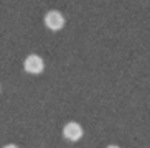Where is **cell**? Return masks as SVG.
<instances>
[{
    "label": "cell",
    "instance_id": "1",
    "mask_svg": "<svg viewBox=\"0 0 150 148\" xmlns=\"http://www.w3.org/2000/svg\"><path fill=\"white\" fill-rule=\"evenodd\" d=\"M64 17H63L61 12H58V10H50L46 15H45V25L48 26L51 31H58L61 30L63 26H64Z\"/></svg>",
    "mask_w": 150,
    "mask_h": 148
},
{
    "label": "cell",
    "instance_id": "5",
    "mask_svg": "<svg viewBox=\"0 0 150 148\" xmlns=\"http://www.w3.org/2000/svg\"><path fill=\"white\" fill-rule=\"evenodd\" d=\"M106 148H120V147H117V145H109V147H106Z\"/></svg>",
    "mask_w": 150,
    "mask_h": 148
},
{
    "label": "cell",
    "instance_id": "2",
    "mask_svg": "<svg viewBox=\"0 0 150 148\" xmlns=\"http://www.w3.org/2000/svg\"><path fill=\"white\" fill-rule=\"evenodd\" d=\"M23 68L28 74H40L45 69V61L41 59V56L38 54H30V56L25 58L23 61Z\"/></svg>",
    "mask_w": 150,
    "mask_h": 148
},
{
    "label": "cell",
    "instance_id": "4",
    "mask_svg": "<svg viewBox=\"0 0 150 148\" xmlns=\"http://www.w3.org/2000/svg\"><path fill=\"white\" fill-rule=\"evenodd\" d=\"M4 148H18V147H17V145H12V143H10V145H5Z\"/></svg>",
    "mask_w": 150,
    "mask_h": 148
},
{
    "label": "cell",
    "instance_id": "3",
    "mask_svg": "<svg viewBox=\"0 0 150 148\" xmlns=\"http://www.w3.org/2000/svg\"><path fill=\"white\" fill-rule=\"evenodd\" d=\"M83 133H84L83 127L78 122H68L66 125L63 127V135H64L66 140H69V142H78V140H81Z\"/></svg>",
    "mask_w": 150,
    "mask_h": 148
}]
</instances>
